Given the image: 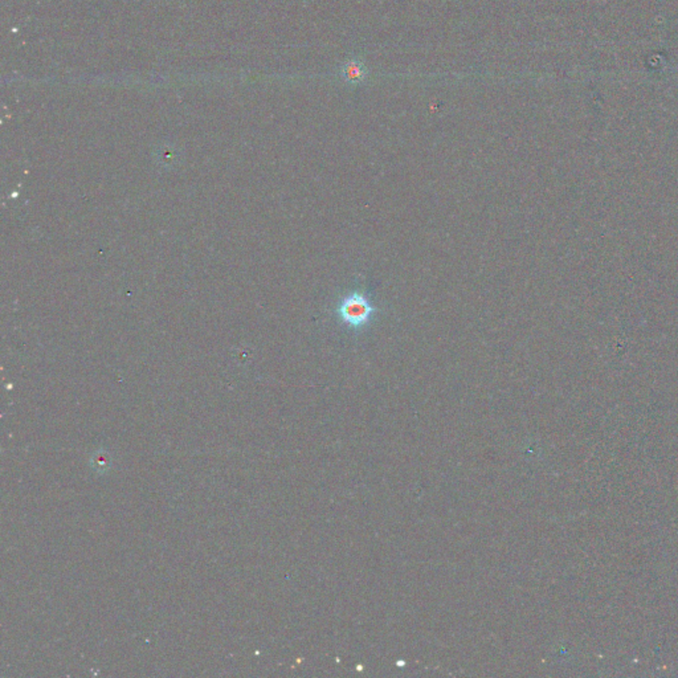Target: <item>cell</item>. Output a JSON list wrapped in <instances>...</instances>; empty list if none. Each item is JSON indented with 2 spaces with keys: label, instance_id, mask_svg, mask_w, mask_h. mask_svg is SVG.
Returning a JSON list of instances; mask_svg holds the SVG:
<instances>
[{
  "label": "cell",
  "instance_id": "obj_1",
  "mask_svg": "<svg viewBox=\"0 0 678 678\" xmlns=\"http://www.w3.org/2000/svg\"><path fill=\"white\" fill-rule=\"evenodd\" d=\"M378 306L371 297L363 290H351L345 293L335 306L338 321L347 330L359 332L366 329L375 319Z\"/></svg>",
  "mask_w": 678,
  "mask_h": 678
},
{
  "label": "cell",
  "instance_id": "obj_2",
  "mask_svg": "<svg viewBox=\"0 0 678 678\" xmlns=\"http://www.w3.org/2000/svg\"><path fill=\"white\" fill-rule=\"evenodd\" d=\"M344 77L346 78L347 83L358 84L364 80L366 72H364L363 65L359 64L358 61H351V62H347L346 67L344 68Z\"/></svg>",
  "mask_w": 678,
  "mask_h": 678
}]
</instances>
